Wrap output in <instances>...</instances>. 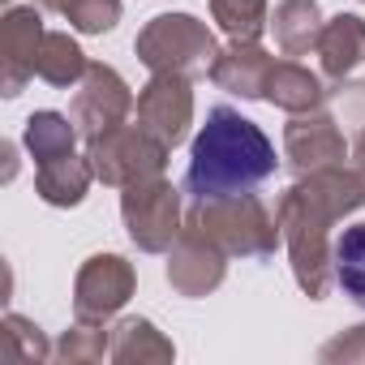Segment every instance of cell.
Listing matches in <instances>:
<instances>
[{"mask_svg":"<svg viewBox=\"0 0 365 365\" xmlns=\"http://www.w3.org/2000/svg\"><path fill=\"white\" fill-rule=\"evenodd\" d=\"M335 284L365 309V224H352L335 237Z\"/></svg>","mask_w":365,"mask_h":365,"instance_id":"7a4b0ae2","label":"cell"},{"mask_svg":"<svg viewBox=\"0 0 365 365\" xmlns=\"http://www.w3.org/2000/svg\"><path fill=\"white\" fill-rule=\"evenodd\" d=\"M275 172L271 138L237 108H215L190 146L185 190L194 198H241Z\"/></svg>","mask_w":365,"mask_h":365,"instance_id":"6da1fadb","label":"cell"}]
</instances>
